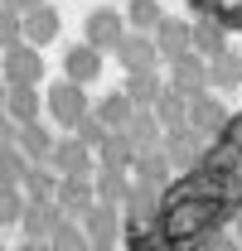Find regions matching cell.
I'll use <instances>...</instances> for the list:
<instances>
[{
	"instance_id": "21",
	"label": "cell",
	"mask_w": 242,
	"mask_h": 251,
	"mask_svg": "<svg viewBox=\"0 0 242 251\" xmlns=\"http://www.w3.org/2000/svg\"><path fill=\"white\" fill-rule=\"evenodd\" d=\"M25 34H30V44H49L59 34V15L49 5H34L30 15H25Z\"/></svg>"
},
{
	"instance_id": "1",
	"label": "cell",
	"mask_w": 242,
	"mask_h": 251,
	"mask_svg": "<svg viewBox=\"0 0 242 251\" xmlns=\"http://www.w3.org/2000/svg\"><path fill=\"white\" fill-rule=\"evenodd\" d=\"M92 155H97L92 145H83L78 135H68V140H59V145H54L49 169H59L63 179H97V169H102V164H97Z\"/></svg>"
},
{
	"instance_id": "26",
	"label": "cell",
	"mask_w": 242,
	"mask_h": 251,
	"mask_svg": "<svg viewBox=\"0 0 242 251\" xmlns=\"http://www.w3.org/2000/svg\"><path fill=\"white\" fill-rule=\"evenodd\" d=\"M73 135H78L83 145H92V150H102V145L112 140V130H107V126L97 121V111H92V116H83V121H78V130H73Z\"/></svg>"
},
{
	"instance_id": "15",
	"label": "cell",
	"mask_w": 242,
	"mask_h": 251,
	"mask_svg": "<svg viewBox=\"0 0 242 251\" xmlns=\"http://www.w3.org/2000/svg\"><path fill=\"white\" fill-rule=\"evenodd\" d=\"M160 135H165V126H160V116H155V111H136V121L126 126V140H131L141 155L160 150Z\"/></svg>"
},
{
	"instance_id": "4",
	"label": "cell",
	"mask_w": 242,
	"mask_h": 251,
	"mask_svg": "<svg viewBox=\"0 0 242 251\" xmlns=\"http://www.w3.org/2000/svg\"><path fill=\"white\" fill-rule=\"evenodd\" d=\"M92 203H97V179H63V188H59V208H63L73 222L88 218Z\"/></svg>"
},
{
	"instance_id": "12",
	"label": "cell",
	"mask_w": 242,
	"mask_h": 251,
	"mask_svg": "<svg viewBox=\"0 0 242 251\" xmlns=\"http://www.w3.org/2000/svg\"><path fill=\"white\" fill-rule=\"evenodd\" d=\"M63 68H68V82H83V87H88L92 77H102V49H92V44H78V49H68Z\"/></svg>"
},
{
	"instance_id": "14",
	"label": "cell",
	"mask_w": 242,
	"mask_h": 251,
	"mask_svg": "<svg viewBox=\"0 0 242 251\" xmlns=\"http://www.w3.org/2000/svg\"><path fill=\"white\" fill-rule=\"evenodd\" d=\"M165 92H170V87H165L155 73H131V77H126V97L136 101V111H155Z\"/></svg>"
},
{
	"instance_id": "29",
	"label": "cell",
	"mask_w": 242,
	"mask_h": 251,
	"mask_svg": "<svg viewBox=\"0 0 242 251\" xmlns=\"http://www.w3.org/2000/svg\"><path fill=\"white\" fill-rule=\"evenodd\" d=\"M238 242H242V222H238Z\"/></svg>"
},
{
	"instance_id": "6",
	"label": "cell",
	"mask_w": 242,
	"mask_h": 251,
	"mask_svg": "<svg viewBox=\"0 0 242 251\" xmlns=\"http://www.w3.org/2000/svg\"><path fill=\"white\" fill-rule=\"evenodd\" d=\"M5 140H15V145H20V150L34 159V164H49L54 145H59V140H54V135H49L39 121H34V126H10V130H5Z\"/></svg>"
},
{
	"instance_id": "16",
	"label": "cell",
	"mask_w": 242,
	"mask_h": 251,
	"mask_svg": "<svg viewBox=\"0 0 242 251\" xmlns=\"http://www.w3.org/2000/svg\"><path fill=\"white\" fill-rule=\"evenodd\" d=\"M189 126H194L199 135H218V130L228 126V111H223L213 97H194V101H189Z\"/></svg>"
},
{
	"instance_id": "17",
	"label": "cell",
	"mask_w": 242,
	"mask_h": 251,
	"mask_svg": "<svg viewBox=\"0 0 242 251\" xmlns=\"http://www.w3.org/2000/svg\"><path fill=\"white\" fill-rule=\"evenodd\" d=\"M170 174H175V159H165V150H151V155L136 159V184H146V188H165Z\"/></svg>"
},
{
	"instance_id": "18",
	"label": "cell",
	"mask_w": 242,
	"mask_h": 251,
	"mask_svg": "<svg viewBox=\"0 0 242 251\" xmlns=\"http://www.w3.org/2000/svg\"><path fill=\"white\" fill-rule=\"evenodd\" d=\"M136 159H141V150L126 140V130H121V135H112V140L97 150V164H102V169H136Z\"/></svg>"
},
{
	"instance_id": "24",
	"label": "cell",
	"mask_w": 242,
	"mask_h": 251,
	"mask_svg": "<svg viewBox=\"0 0 242 251\" xmlns=\"http://www.w3.org/2000/svg\"><path fill=\"white\" fill-rule=\"evenodd\" d=\"M126 20H131L136 29H160V25H165V15H160V5H155V0H131Z\"/></svg>"
},
{
	"instance_id": "2",
	"label": "cell",
	"mask_w": 242,
	"mask_h": 251,
	"mask_svg": "<svg viewBox=\"0 0 242 251\" xmlns=\"http://www.w3.org/2000/svg\"><path fill=\"white\" fill-rule=\"evenodd\" d=\"M49 116L54 121H63V126H73L78 130V121L83 116H92L88 111V92H83V82H59V87H49Z\"/></svg>"
},
{
	"instance_id": "22",
	"label": "cell",
	"mask_w": 242,
	"mask_h": 251,
	"mask_svg": "<svg viewBox=\"0 0 242 251\" xmlns=\"http://www.w3.org/2000/svg\"><path fill=\"white\" fill-rule=\"evenodd\" d=\"M209 77L218 82V87H242V58L228 49V53H218V58L209 63Z\"/></svg>"
},
{
	"instance_id": "27",
	"label": "cell",
	"mask_w": 242,
	"mask_h": 251,
	"mask_svg": "<svg viewBox=\"0 0 242 251\" xmlns=\"http://www.w3.org/2000/svg\"><path fill=\"white\" fill-rule=\"evenodd\" d=\"M194 49L204 53V58H218V53H228V44H223V34L213 29V25H204V29H194Z\"/></svg>"
},
{
	"instance_id": "19",
	"label": "cell",
	"mask_w": 242,
	"mask_h": 251,
	"mask_svg": "<svg viewBox=\"0 0 242 251\" xmlns=\"http://www.w3.org/2000/svg\"><path fill=\"white\" fill-rule=\"evenodd\" d=\"M5 111H10V126H34L39 121V92L34 87H10Z\"/></svg>"
},
{
	"instance_id": "11",
	"label": "cell",
	"mask_w": 242,
	"mask_h": 251,
	"mask_svg": "<svg viewBox=\"0 0 242 251\" xmlns=\"http://www.w3.org/2000/svg\"><path fill=\"white\" fill-rule=\"evenodd\" d=\"M83 232H88L92 247H112V237H117V203H92V213L83 218Z\"/></svg>"
},
{
	"instance_id": "23",
	"label": "cell",
	"mask_w": 242,
	"mask_h": 251,
	"mask_svg": "<svg viewBox=\"0 0 242 251\" xmlns=\"http://www.w3.org/2000/svg\"><path fill=\"white\" fill-rule=\"evenodd\" d=\"M88 247L92 242H88V232H83V222H73V218L49 237V251H88Z\"/></svg>"
},
{
	"instance_id": "5",
	"label": "cell",
	"mask_w": 242,
	"mask_h": 251,
	"mask_svg": "<svg viewBox=\"0 0 242 251\" xmlns=\"http://www.w3.org/2000/svg\"><path fill=\"white\" fill-rule=\"evenodd\" d=\"M88 44L92 49H121V39H126V25H121L117 10H92L88 15Z\"/></svg>"
},
{
	"instance_id": "7",
	"label": "cell",
	"mask_w": 242,
	"mask_h": 251,
	"mask_svg": "<svg viewBox=\"0 0 242 251\" xmlns=\"http://www.w3.org/2000/svg\"><path fill=\"white\" fill-rule=\"evenodd\" d=\"M39 73H44V63H39L34 49H25V44L5 49V77H10V87H34Z\"/></svg>"
},
{
	"instance_id": "13",
	"label": "cell",
	"mask_w": 242,
	"mask_h": 251,
	"mask_svg": "<svg viewBox=\"0 0 242 251\" xmlns=\"http://www.w3.org/2000/svg\"><path fill=\"white\" fill-rule=\"evenodd\" d=\"M199 150H204V135H199L194 126H184V130H170V135H165V155L175 159V169L199 164Z\"/></svg>"
},
{
	"instance_id": "8",
	"label": "cell",
	"mask_w": 242,
	"mask_h": 251,
	"mask_svg": "<svg viewBox=\"0 0 242 251\" xmlns=\"http://www.w3.org/2000/svg\"><path fill=\"white\" fill-rule=\"evenodd\" d=\"M117 53H121V63H126L131 73H155V63H160V44L146 39V34H126Z\"/></svg>"
},
{
	"instance_id": "3",
	"label": "cell",
	"mask_w": 242,
	"mask_h": 251,
	"mask_svg": "<svg viewBox=\"0 0 242 251\" xmlns=\"http://www.w3.org/2000/svg\"><path fill=\"white\" fill-rule=\"evenodd\" d=\"M170 68H175V82H170V87H175L180 97H189V101L204 97V87L213 82L209 77V58H199V53H184V58L170 63Z\"/></svg>"
},
{
	"instance_id": "9",
	"label": "cell",
	"mask_w": 242,
	"mask_h": 251,
	"mask_svg": "<svg viewBox=\"0 0 242 251\" xmlns=\"http://www.w3.org/2000/svg\"><path fill=\"white\" fill-rule=\"evenodd\" d=\"M92 111H97V121L107 126L112 135H121L126 126L136 121V101H131V97H126V92H112V97H102V101H97Z\"/></svg>"
},
{
	"instance_id": "10",
	"label": "cell",
	"mask_w": 242,
	"mask_h": 251,
	"mask_svg": "<svg viewBox=\"0 0 242 251\" xmlns=\"http://www.w3.org/2000/svg\"><path fill=\"white\" fill-rule=\"evenodd\" d=\"M155 44H160V58L165 63H180L189 49H194V29L180 25V20H165L160 29H155Z\"/></svg>"
},
{
	"instance_id": "25",
	"label": "cell",
	"mask_w": 242,
	"mask_h": 251,
	"mask_svg": "<svg viewBox=\"0 0 242 251\" xmlns=\"http://www.w3.org/2000/svg\"><path fill=\"white\" fill-rule=\"evenodd\" d=\"M0 193H5V203H0V218H5V222H25V213H30V208H25V198H30V193H25L20 184H5Z\"/></svg>"
},
{
	"instance_id": "28",
	"label": "cell",
	"mask_w": 242,
	"mask_h": 251,
	"mask_svg": "<svg viewBox=\"0 0 242 251\" xmlns=\"http://www.w3.org/2000/svg\"><path fill=\"white\" fill-rule=\"evenodd\" d=\"M34 5H39V0H10V5H5V10H20V15H30Z\"/></svg>"
},
{
	"instance_id": "20",
	"label": "cell",
	"mask_w": 242,
	"mask_h": 251,
	"mask_svg": "<svg viewBox=\"0 0 242 251\" xmlns=\"http://www.w3.org/2000/svg\"><path fill=\"white\" fill-rule=\"evenodd\" d=\"M131 193H136V184H126V169H97V198L102 203H131Z\"/></svg>"
}]
</instances>
